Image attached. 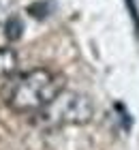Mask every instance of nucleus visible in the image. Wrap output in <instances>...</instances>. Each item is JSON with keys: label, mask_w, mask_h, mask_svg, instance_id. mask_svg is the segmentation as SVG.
Instances as JSON below:
<instances>
[{"label": "nucleus", "mask_w": 139, "mask_h": 150, "mask_svg": "<svg viewBox=\"0 0 139 150\" xmlns=\"http://www.w3.org/2000/svg\"><path fill=\"white\" fill-rule=\"evenodd\" d=\"M64 90V77L52 69H32L6 86L4 103L17 114H37Z\"/></svg>", "instance_id": "1"}, {"label": "nucleus", "mask_w": 139, "mask_h": 150, "mask_svg": "<svg viewBox=\"0 0 139 150\" xmlns=\"http://www.w3.org/2000/svg\"><path fill=\"white\" fill-rule=\"evenodd\" d=\"M37 122L43 127H66L86 125L94 116V103L88 94L75 90H62L47 107L34 114Z\"/></svg>", "instance_id": "2"}, {"label": "nucleus", "mask_w": 139, "mask_h": 150, "mask_svg": "<svg viewBox=\"0 0 139 150\" xmlns=\"http://www.w3.org/2000/svg\"><path fill=\"white\" fill-rule=\"evenodd\" d=\"M19 67V56L13 47H0V81L9 79Z\"/></svg>", "instance_id": "3"}, {"label": "nucleus", "mask_w": 139, "mask_h": 150, "mask_svg": "<svg viewBox=\"0 0 139 150\" xmlns=\"http://www.w3.org/2000/svg\"><path fill=\"white\" fill-rule=\"evenodd\" d=\"M22 32H24L22 19H19L17 15L9 17V22L4 24V37L9 39V41H17V39H22Z\"/></svg>", "instance_id": "4"}, {"label": "nucleus", "mask_w": 139, "mask_h": 150, "mask_svg": "<svg viewBox=\"0 0 139 150\" xmlns=\"http://www.w3.org/2000/svg\"><path fill=\"white\" fill-rule=\"evenodd\" d=\"M15 4L17 0H0V24H6L9 22V17L15 15Z\"/></svg>", "instance_id": "5"}, {"label": "nucleus", "mask_w": 139, "mask_h": 150, "mask_svg": "<svg viewBox=\"0 0 139 150\" xmlns=\"http://www.w3.org/2000/svg\"><path fill=\"white\" fill-rule=\"evenodd\" d=\"M126 2V9L133 17V26H135V35H137V41H139V9H137V2L135 0H124Z\"/></svg>", "instance_id": "6"}]
</instances>
